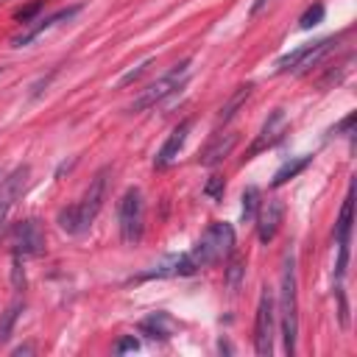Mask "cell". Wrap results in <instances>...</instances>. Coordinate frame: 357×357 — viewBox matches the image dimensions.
Instances as JSON below:
<instances>
[{
	"label": "cell",
	"mask_w": 357,
	"mask_h": 357,
	"mask_svg": "<svg viewBox=\"0 0 357 357\" xmlns=\"http://www.w3.org/2000/svg\"><path fill=\"white\" fill-rule=\"evenodd\" d=\"M106 176H109V167L98 170L95 178L89 181V187H86L84 198L75 201V204H70V206H64L59 212L56 220H59V226L67 234H84L92 226V220L98 218V212L103 206V198H106Z\"/></svg>",
	"instance_id": "6da1fadb"
},
{
	"label": "cell",
	"mask_w": 357,
	"mask_h": 357,
	"mask_svg": "<svg viewBox=\"0 0 357 357\" xmlns=\"http://www.w3.org/2000/svg\"><path fill=\"white\" fill-rule=\"evenodd\" d=\"M279 329H282V346L284 354H296V337H298V282H296V257L287 251L284 268H282V287H279Z\"/></svg>",
	"instance_id": "7a4b0ae2"
},
{
	"label": "cell",
	"mask_w": 357,
	"mask_h": 357,
	"mask_svg": "<svg viewBox=\"0 0 357 357\" xmlns=\"http://www.w3.org/2000/svg\"><path fill=\"white\" fill-rule=\"evenodd\" d=\"M231 254H234V229H231V223H223V220L209 223L206 231L198 237V243L190 251L195 268L215 265L218 259L231 257Z\"/></svg>",
	"instance_id": "3957f363"
},
{
	"label": "cell",
	"mask_w": 357,
	"mask_h": 357,
	"mask_svg": "<svg viewBox=\"0 0 357 357\" xmlns=\"http://www.w3.org/2000/svg\"><path fill=\"white\" fill-rule=\"evenodd\" d=\"M117 226L126 245H137L145 231V201L139 187H128L117 201Z\"/></svg>",
	"instance_id": "277c9868"
},
{
	"label": "cell",
	"mask_w": 357,
	"mask_h": 357,
	"mask_svg": "<svg viewBox=\"0 0 357 357\" xmlns=\"http://www.w3.org/2000/svg\"><path fill=\"white\" fill-rule=\"evenodd\" d=\"M187 78H190V59L178 61V64H176L173 70H167L159 81L148 84L145 92L131 103V112H142V109H153V106L165 103L167 98H173V95L187 84Z\"/></svg>",
	"instance_id": "5b68a950"
},
{
	"label": "cell",
	"mask_w": 357,
	"mask_h": 357,
	"mask_svg": "<svg viewBox=\"0 0 357 357\" xmlns=\"http://www.w3.org/2000/svg\"><path fill=\"white\" fill-rule=\"evenodd\" d=\"M273 332H276V304L268 287H262L259 304H257V318H254V351L259 357L273 354Z\"/></svg>",
	"instance_id": "8992f818"
},
{
	"label": "cell",
	"mask_w": 357,
	"mask_h": 357,
	"mask_svg": "<svg viewBox=\"0 0 357 357\" xmlns=\"http://www.w3.org/2000/svg\"><path fill=\"white\" fill-rule=\"evenodd\" d=\"M28 173H31V167L28 165H20L8 176L0 178V234L6 231V223H8V218H11V212H14L17 201H20V195L25 190Z\"/></svg>",
	"instance_id": "52a82bcc"
},
{
	"label": "cell",
	"mask_w": 357,
	"mask_h": 357,
	"mask_svg": "<svg viewBox=\"0 0 357 357\" xmlns=\"http://www.w3.org/2000/svg\"><path fill=\"white\" fill-rule=\"evenodd\" d=\"M45 248V231L36 218H25L14 226V257H36Z\"/></svg>",
	"instance_id": "ba28073f"
},
{
	"label": "cell",
	"mask_w": 357,
	"mask_h": 357,
	"mask_svg": "<svg viewBox=\"0 0 357 357\" xmlns=\"http://www.w3.org/2000/svg\"><path fill=\"white\" fill-rule=\"evenodd\" d=\"M78 11H81V6H67V8H59V11H53L50 17H39V20L28 22V25H25V31L14 33V36H11V45H14V47H25V45H31V42H33L39 33L50 31L53 25H59V22H64V20H73Z\"/></svg>",
	"instance_id": "9c48e42d"
},
{
	"label": "cell",
	"mask_w": 357,
	"mask_h": 357,
	"mask_svg": "<svg viewBox=\"0 0 357 357\" xmlns=\"http://www.w3.org/2000/svg\"><path fill=\"white\" fill-rule=\"evenodd\" d=\"M284 126H287L284 109H273V112L268 114V120L262 123V128H259L257 139L251 142V148H248L245 159H251V156H257L259 151H265V148H271L273 142H279V139H282V134H284Z\"/></svg>",
	"instance_id": "30bf717a"
},
{
	"label": "cell",
	"mask_w": 357,
	"mask_h": 357,
	"mask_svg": "<svg viewBox=\"0 0 357 357\" xmlns=\"http://www.w3.org/2000/svg\"><path fill=\"white\" fill-rule=\"evenodd\" d=\"M282 218H284V204L279 201V198H271L268 204H262L259 206V212H257V234H259V243H271L273 237H276V231H279V223H282Z\"/></svg>",
	"instance_id": "8fae6325"
},
{
	"label": "cell",
	"mask_w": 357,
	"mask_h": 357,
	"mask_svg": "<svg viewBox=\"0 0 357 357\" xmlns=\"http://www.w3.org/2000/svg\"><path fill=\"white\" fill-rule=\"evenodd\" d=\"M237 134L234 131H223V134H215L212 139H209V145L201 151V156H198V162L204 165V167H215V165H220L231 151H234V145H237Z\"/></svg>",
	"instance_id": "7c38bea8"
},
{
	"label": "cell",
	"mask_w": 357,
	"mask_h": 357,
	"mask_svg": "<svg viewBox=\"0 0 357 357\" xmlns=\"http://www.w3.org/2000/svg\"><path fill=\"white\" fill-rule=\"evenodd\" d=\"M190 128H192V120H181V123L170 131V137L165 139V145L159 148V153H156V159H153V167H167V165L178 156V151H181L184 142H187Z\"/></svg>",
	"instance_id": "4fadbf2b"
},
{
	"label": "cell",
	"mask_w": 357,
	"mask_h": 357,
	"mask_svg": "<svg viewBox=\"0 0 357 357\" xmlns=\"http://www.w3.org/2000/svg\"><path fill=\"white\" fill-rule=\"evenodd\" d=\"M198 268H195V262H192V257H190V251L187 254H176V257H167L165 262H159V265H153V271H148V273H142V276H137V279H153V276H192Z\"/></svg>",
	"instance_id": "5bb4252c"
},
{
	"label": "cell",
	"mask_w": 357,
	"mask_h": 357,
	"mask_svg": "<svg viewBox=\"0 0 357 357\" xmlns=\"http://www.w3.org/2000/svg\"><path fill=\"white\" fill-rule=\"evenodd\" d=\"M335 47H337V36H326V39H321V42H315V45H307V50H304V56L296 61L293 73H296V75L310 73V70H312V67H318V64H321V59H326Z\"/></svg>",
	"instance_id": "9a60e30c"
},
{
	"label": "cell",
	"mask_w": 357,
	"mask_h": 357,
	"mask_svg": "<svg viewBox=\"0 0 357 357\" xmlns=\"http://www.w3.org/2000/svg\"><path fill=\"white\" fill-rule=\"evenodd\" d=\"M139 332L148 335L151 340H167L173 332H176V321L167 315V312H151L148 318L139 321Z\"/></svg>",
	"instance_id": "2e32d148"
},
{
	"label": "cell",
	"mask_w": 357,
	"mask_h": 357,
	"mask_svg": "<svg viewBox=\"0 0 357 357\" xmlns=\"http://www.w3.org/2000/svg\"><path fill=\"white\" fill-rule=\"evenodd\" d=\"M310 162H312V156H310V153L287 159V162H284V165H282V167H279V170L273 173V178H271V187H273V190H276V187H282L284 181H290L293 176H298V173H301V170H304V167H307Z\"/></svg>",
	"instance_id": "e0dca14e"
},
{
	"label": "cell",
	"mask_w": 357,
	"mask_h": 357,
	"mask_svg": "<svg viewBox=\"0 0 357 357\" xmlns=\"http://www.w3.org/2000/svg\"><path fill=\"white\" fill-rule=\"evenodd\" d=\"M251 89H254V84H240L234 92H231V98L220 106V114H218V123H229L234 114H237V109L248 100V95H251Z\"/></svg>",
	"instance_id": "ac0fdd59"
},
{
	"label": "cell",
	"mask_w": 357,
	"mask_h": 357,
	"mask_svg": "<svg viewBox=\"0 0 357 357\" xmlns=\"http://www.w3.org/2000/svg\"><path fill=\"white\" fill-rule=\"evenodd\" d=\"M259 206H262V201H259V187H257V184H248V187L243 190V223H251V220L257 218Z\"/></svg>",
	"instance_id": "d6986e66"
},
{
	"label": "cell",
	"mask_w": 357,
	"mask_h": 357,
	"mask_svg": "<svg viewBox=\"0 0 357 357\" xmlns=\"http://www.w3.org/2000/svg\"><path fill=\"white\" fill-rule=\"evenodd\" d=\"M20 310H22V301L17 298L6 312H0V343H6L11 337V329H14L17 318H20Z\"/></svg>",
	"instance_id": "ffe728a7"
},
{
	"label": "cell",
	"mask_w": 357,
	"mask_h": 357,
	"mask_svg": "<svg viewBox=\"0 0 357 357\" xmlns=\"http://www.w3.org/2000/svg\"><path fill=\"white\" fill-rule=\"evenodd\" d=\"M324 14H326V6H324V3H312V6L298 17V28H301V31L315 28L318 22H324Z\"/></svg>",
	"instance_id": "44dd1931"
},
{
	"label": "cell",
	"mask_w": 357,
	"mask_h": 357,
	"mask_svg": "<svg viewBox=\"0 0 357 357\" xmlns=\"http://www.w3.org/2000/svg\"><path fill=\"white\" fill-rule=\"evenodd\" d=\"M243 273H245L243 262L231 254V257H229V268H226V287H229L231 293H237V290H240V279H243Z\"/></svg>",
	"instance_id": "7402d4cb"
},
{
	"label": "cell",
	"mask_w": 357,
	"mask_h": 357,
	"mask_svg": "<svg viewBox=\"0 0 357 357\" xmlns=\"http://www.w3.org/2000/svg\"><path fill=\"white\" fill-rule=\"evenodd\" d=\"M45 8V0H33V3H28V6H22L17 14H14V20L17 22H22V25H28V22H33L36 20V14Z\"/></svg>",
	"instance_id": "603a6c76"
},
{
	"label": "cell",
	"mask_w": 357,
	"mask_h": 357,
	"mask_svg": "<svg viewBox=\"0 0 357 357\" xmlns=\"http://www.w3.org/2000/svg\"><path fill=\"white\" fill-rule=\"evenodd\" d=\"M223 192H226V181H223V176H209V181L204 184V195H209L212 201H220L223 198Z\"/></svg>",
	"instance_id": "cb8c5ba5"
},
{
	"label": "cell",
	"mask_w": 357,
	"mask_h": 357,
	"mask_svg": "<svg viewBox=\"0 0 357 357\" xmlns=\"http://www.w3.org/2000/svg\"><path fill=\"white\" fill-rule=\"evenodd\" d=\"M11 284L14 290H25V271H22V257H14L11 259Z\"/></svg>",
	"instance_id": "d4e9b609"
},
{
	"label": "cell",
	"mask_w": 357,
	"mask_h": 357,
	"mask_svg": "<svg viewBox=\"0 0 357 357\" xmlns=\"http://www.w3.org/2000/svg\"><path fill=\"white\" fill-rule=\"evenodd\" d=\"M151 64H153V59H145L142 64H137L134 70H128V73H126V75L117 81V86H128V84H131V81H137V78H139V75H142V73H145Z\"/></svg>",
	"instance_id": "484cf974"
},
{
	"label": "cell",
	"mask_w": 357,
	"mask_h": 357,
	"mask_svg": "<svg viewBox=\"0 0 357 357\" xmlns=\"http://www.w3.org/2000/svg\"><path fill=\"white\" fill-rule=\"evenodd\" d=\"M137 349H139V343H137L134 335H126V337H120V340L114 343V351H117V354H128V351H137Z\"/></svg>",
	"instance_id": "4316f807"
},
{
	"label": "cell",
	"mask_w": 357,
	"mask_h": 357,
	"mask_svg": "<svg viewBox=\"0 0 357 357\" xmlns=\"http://www.w3.org/2000/svg\"><path fill=\"white\" fill-rule=\"evenodd\" d=\"M351 126H354V114H346L335 128H332V134H340V131H351Z\"/></svg>",
	"instance_id": "83f0119b"
},
{
	"label": "cell",
	"mask_w": 357,
	"mask_h": 357,
	"mask_svg": "<svg viewBox=\"0 0 357 357\" xmlns=\"http://www.w3.org/2000/svg\"><path fill=\"white\" fill-rule=\"evenodd\" d=\"M268 3H271V0H254V3H251V11H248V14H251V17H257V14H259V11H262V8L268 6Z\"/></svg>",
	"instance_id": "f1b7e54d"
},
{
	"label": "cell",
	"mask_w": 357,
	"mask_h": 357,
	"mask_svg": "<svg viewBox=\"0 0 357 357\" xmlns=\"http://www.w3.org/2000/svg\"><path fill=\"white\" fill-rule=\"evenodd\" d=\"M31 351H33V346H31V343H28V346H17V349H14V354H17V357H20V354H31Z\"/></svg>",
	"instance_id": "f546056e"
},
{
	"label": "cell",
	"mask_w": 357,
	"mask_h": 357,
	"mask_svg": "<svg viewBox=\"0 0 357 357\" xmlns=\"http://www.w3.org/2000/svg\"><path fill=\"white\" fill-rule=\"evenodd\" d=\"M218 349H220V351H226V354H231V346H229L226 340H220V343H218Z\"/></svg>",
	"instance_id": "4dcf8cb0"
},
{
	"label": "cell",
	"mask_w": 357,
	"mask_h": 357,
	"mask_svg": "<svg viewBox=\"0 0 357 357\" xmlns=\"http://www.w3.org/2000/svg\"><path fill=\"white\" fill-rule=\"evenodd\" d=\"M0 178H3V170H0Z\"/></svg>",
	"instance_id": "1f68e13d"
}]
</instances>
